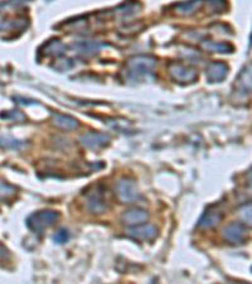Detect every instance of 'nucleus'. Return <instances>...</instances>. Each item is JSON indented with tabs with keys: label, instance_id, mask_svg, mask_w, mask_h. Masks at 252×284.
I'll list each match as a JSON object with an SVG mask.
<instances>
[{
	"label": "nucleus",
	"instance_id": "20e7f679",
	"mask_svg": "<svg viewBox=\"0 0 252 284\" xmlns=\"http://www.w3.org/2000/svg\"><path fill=\"white\" fill-rule=\"evenodd\" d=\"M222 234L231 244H242L247 239V227L242 223H232L223 228Z\"/></svg>",
	"mask_w": 252,
	"mask_h": 284
},
{
	"label": "nucleus",
	"instance_id": "423d86ee",
	"mask_svg": "<svg viewBox=\"0 0 252 284\" xmlns=\"http://www.w3.org/2000/svg\"><path fill=\"white\" fill-rule=\"evenodd\" d=\"M169 71H170V75L173 76L175 80L180 81V82H192L197 78V72L192 68H188V67L182 66V64H171L169 67Z\"/></svg>",
	"mask_w": 252,
	"mask_h": 284
},
{
	"label": "nucleus",
	"instance_id": "39448f33",
	"mask_svg": "<svg viewBox=\"0 0 252 284\" xmlns=\"http://www.w3.org/2000/svg\"><path fill=\"white\" fill-rule=\"evenodd\" d=\"M129 236H131L135 240H140V241H148V240H153L158 235V230L155 226L153 225H135V227L129 230Z\"/></svg>",
	"mask_w": 252,
	"mask_h": 284
},
{
	"label": "nucleus",
	"instance_id": "2eb2a0df",
	"mask_svg": "<svg viewBox=\"0 0 252 284\" xmlns=\"http://www.w3.org/2000/svg\"><path fill=\"white\" fill-rule=\"evenodd\" d=\"M205 47L208 48L210 51H213V52H221V53L230 52V50H232V47L226 45V43H216V42L206 43Z\"/></svg>",
	"mask_w": 252,
	"mask_h": 284
},
{
	"label": "nucleus",
	"instance_id": "9d476101",
	"mask_svg": "<svg viewBox=\"0 0 252 284\" xmlns=\"http://www.w3.org/2000/svg\"><path fill=\"white\" fill-rule=\"evenodd\" d=\"M123 221L127 225H140V224H144L148 221L149 215L145 210H140V209H132L126 211L125 214L123 215Z\"/></svg>",
	"mask_w": 252,
	"mask_h": 284
},
{
	"label": "nucleus",
	"instance_id": "f03ea898",
	"mask_svg": "<svg viewBox=\"0 0 252 284\" xmlns=\"http://www.w3.org/2000/svg\"><path fill=\"white\" fill-rule=\"evenodd\" d=\"M155 66V59L149 58V57H136L131 59L127 64V71L131 77H140L146 76L148 73L153 72V68Z\"/></svg>",
	"mask_w": 252,
	"mask_h": 284
},
{
	"label": "nucleus",
	"instance_id": "4468645a",
	"mask_svg": "<svg viewBox=\"0 0 252 284\" xmlns=\"http://www.w3.org/2000/svg\"><path fill=\"white\" fill-rule=\"evenodd\" d=\"M77 50L80 53H84V55H92V53L97 52L98 46L93 42H81L76 45Z\"/></svg>",
	"mask_w": 252,
	"mask_h": 284
},
{
	"label": "nucleus",
	"instance_id": "9b49d317",
	"mask_svg": "<svg viewBox=\"0 0 252 284\" xmlns=\"http://www.w3.org/2000/svg\"><path fill=\"white\" fill-rule=\"evenodd\" d=\"M227 66L222 62H213L208 66L207 68V77L210 82H217V81H222L227 75Z\"/></svg>",
	"mask_w": 252,
	"mask_h": 284
},
{
	"label": "nucleus",
	"instance_id": "7ed1b4c3",
	"mask_svg": "<svg viewBox=\"0 0 252 284\" xmlns=\"http://www.w3.org/2000/svg\"><path fill=\"white\" fill-rule=\"evenodd\" d=\"M116 195L121 202H132L140 197L136 184L130 179H120L116 184Z\"/></svg>",
	"mask_w": 252,
	"mask_h": 284
},
{
	"label": "nucleus",
	"instance_id": "6e6552de",
	"mask_svg": "<svg viewBox=\"0 0 252 284\" xmlns=\"http://www.w3.org/2000/svg\"><path fill=\"white\" fill-rule=\"evenodd\" d=\"M110 142V138L107 135L100 133H90L86 134L81 138V143L87 148H91V149H98V148H102Z\"/></svg>",
	"mask_w": 252,
	"mask_h": 284
},
{
	"label": "nucleus",
	"instance_id": "f8f14e48",
	"mask_svg": "<svg viewBox=\"0 0 252 284\" xmlns=\"http://www.w3.org/2000/svg\"><path fill=\"white\" fill-rule=\"evenodd\" d=\"M54 123H56V125L61 126V128L63 129H75L79 126L77 120L72 119V117L70 116H65V115H56Z\"/></svg>",
	"mask_w": 252,
	"mask_h": 284
},
{
	"label": "nucleus",
	"instance_id": "dca6fc26",
	"mask_svg": "<svg viewBox=\"0 0 252 284\" xmlns=\"http://www.w3.org/2000/svg\"><path fill=\"white\" fill-rule=\"evenodd\" d=\"M68 239H70V232L66 228H61L53 236V240L57 244H65V242L68 241Z\"/></svg>",
	"mask_w": 252,
	"mask_h": 284
},
{
	"label": "nucleus",
	"instance_id": "0eeeda50",
	"mask_svg": "<svg viewBox=\"0 0 252 284\" xmlns=\"http://www.w3.org/2000/svg\"><path fill=\"white\" fill-rule=\"evenodd\" d=\"M87 206L93 214H104L107 210V201L105 200L104 192H101L98 188L96 189L95 192L88 197Z\"/></svg>",
	"mask_w": 252,
	"mask_h": 284
},
{
	"label": "nucleus",
	"instance_id": "ddd939ff",
	"mask_svg": "<svg viewBox=\"0 0 252 284\" xmlns=\"http://www.w3.org/2000/svg\"><path fill=\"white\" fill-rule=\"evenodd\" d=\"M0 145L6 149H20L24 147V143L15 140L14 138L8 137V135H4V134H0Z\"/></svg>",
	"mask_w": 252,
	"mask_h": 284
},
{
	"label": "nucleus",
	"instance_id": "1a4fd4ad",
	"mask_svg": "<svg viewBox=\"0 0 252 284\" xmlns=\"http://www.w3.org/2000/svg\"><path fill=\"white\" fill-rule=\"evenodd\" d=\"M223 219V214L219 210H208L202 216L198 223V227L201 228H212L218 225Z\"/></svg>",
	"mask_w": 252,
	"mask_h": 284
},
{
	"label": "nucleus",
	"instance_id": "f257e3e1",
	"mask_svg": "<svg viewBox=\"0 0 252 284\" xmlns=\"http://www.w3.org/2000/svg\"><path fill=\"white\" fill-rule=\"evenodd\" d=\"M59 214L57 211H38L36 214L31 215L27 219V225L32 231L37 234H42L48 227L53 226L59 220Z\"/></svg>",
	"mask_w": 252,
	"mask_h": 284
}]
</instances>
